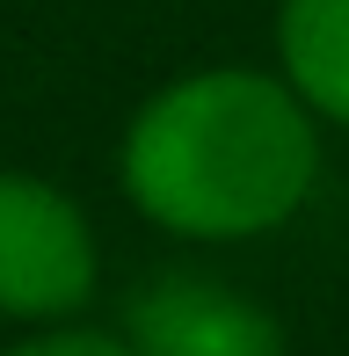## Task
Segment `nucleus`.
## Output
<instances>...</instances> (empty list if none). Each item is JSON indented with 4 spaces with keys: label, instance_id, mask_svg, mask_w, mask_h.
Masks as SVG:
<instances>
[{
    "label": "nucleus",
    "instance_id": "nucleus-1",
    "mask_svg": "<svg viewBox=\"0 0 349 356\" xmlns=\"http://www.w3.org/2000/svg\"><path fill=\"white\" fill-rule=\"evenodd\" d=\"M320 182V117L284 73L204 66L161 88L124 131V189L182 240H247Z\"/></svg>",
    "mask_w": 349,
    "mask_h": 356
},
{
    "label": "nucleus",
    "instance_id": "nucleus-2",
    "mask_svg": "<svg viewBox=\"0 0 349 356\" xmlns=\"http://www.w3.org/2000/svg\"><path fill=\"white\" fill-rule=\"evenodd\" d=\"M95 298V233L81 204L37 175H0V313L66 327Z\"/></svg>",
    "mask_w": 349,
    "mask_h": 356
},
{
    "label": "nucleus",
    "instance_id": "nucleus-3",
    "mask_svg": "<svg viewBox=\"0 0 349 356\" xmlns=\"http://www.w3.org/2000/svg\"><path fill=\"white\" fill-rule=\"evenodd\" d=\"M124 342L131 356H284V327L247 291L197 269H168L131 291Z\"/></svg>",
    "mask_w": 349,
    "mask_h": 356
},
{
    "label": "nucleus",
    "instance_id": "nucleus-4",
    "mask_svg": "<svg viewBox=\"0 0 349 356\" xmlns=\"http://www.w3.org/2000/svg\"><path fill=\"white\" fill-rule=\"evenodd\" d=\"M277 73L327 124H349V0H284L277 8Z\"/></svg>",
    "mask_w": 349,
    "mask_h": 356
},
{
    "label": "nucleus",
    "instance_id": "nucleus-5",
    "mask_svg": "<svg viewBox=\"0 0 349 356\" xmlns=\"http://www.w3.org/2000/svg\"><path fill=\"white\" fill-rule=\"evenodd\" d=\"M8 356H131V342L124 334H102V327H44V334H29V342H15Z\"/></svg>",
    "mask_w": 349,
    "mask_h": 356
}]
</instances>
